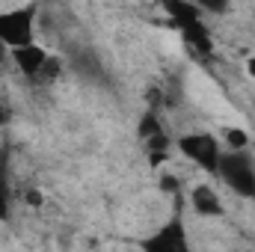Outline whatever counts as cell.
I'll list each match as a JSON object with an SVG mask.
<instances>
[{"instance_id":"1","label":"cell","mask_w":255,"mask_h":252,"mask_svg":"<svg viewBox=\"0 0 255 252\" xmlns=\"http://www.w3.org/2000/svg\"><path fill=\"white\" fill-rule=\"evenodd\" d=\"M217 172L241 196H255V172L250 166V160L241 154V148H235V154H223L220 163H217Z\"/></svg>"},{"instance_id":"2","label":"cell","mask_w":255,"mask_h":252,"mask_svg":"<svg viewBox=\"0 0 255 252\" xmlns=\"http://www.w3.org/2000/svg\"><path fill=\"white\" fill-rule=\"evenodd\" d=\"M0 39L12 48L33 42V9H18L0 15Z\"/></svg>"},{"instance_id":"3","label":"cell","mask_w":255,"mask_h":252,"mask_svg":"<svg viewBox=\"0 0 255 252\" xmlns=\"http://www.w3.org/2000/svg\"><path fill=\"white\" fill-rule=\"evenodd\" d=\"M178 148H181L190 160H196L199 166H205V169L217 172L220 148H217V139H214L211 133H187V136H181V139H178Z\"/></svg>"},{"instance_id":"4","label":"cell","mask_w":255,"mask_h":252,"mask_svg":"<svg viewBox=\"0 0 255 252\" xmlns=\"http://www.w3.org/2000/svg\"><path fill=\"white\" fill-rule=\"evenodd\" d=\"M187 244H184V235H181V223L175 220V223H169L157 238H151V241H145V250L157 252V250H184Z\"/></svg>"},{"instance_id":"5","label":"cell","mask_w":255,"mask_h":252,"mask_svg":"<svg viewBox=\"0 0 255 252\" xmlns=\"http://www.w3.org/2000/svg\"><path fill=\"white\" fill-rule=\"evenodd\" d=\"M45 51L42 48H36L33 42L30 45H21V48H15V63H18V68L24 71V74H39L42 71V65H45Z\"/></svg>"},{"instance_id":"6","label":"cell","mask_w":255,"mask_h":252,"mask_svg":"<svg viewBox=\"0 0 255 252\" xmlns=\"http://www.w3.org/2000/svg\"><path fill=\"white\" fill-rule=\"evenodd\" d=\"M163 6H166V12L172 15V24L181 30L184 24H190V21H199V9L187 3V0H163Z\"/></svg>"},{"instance_id":"7","label":"cell","mask_w":255,"mask_h":252,"mask_svg":"<svg viewBox=\"0 0 255 252\" xmlns=\"http://www.w3.org/2000/svg\"><path fill=\"white\" fill-rule=\"evenodd\" d=\"M193 208L199 211V214H208V217H214V214H220L223 208H220V199H217V193L211 187H196L193 190Z\"/></svg>"},{"instance_id":"8","label":"cell","mask_w":255,"mask_h":252,"mask_svg":"<svg viewBox=\"0 0 255 252\" xmlns=\"http://www.w3.org/2000/svg\"><path fill=\"white\" fill-rule=\"evenodd\" d=\"M181 33H184V39L190 42L193 48H199L202 54H208V51H211V39H208V30L202 27V21H190V24H184V27H181Z\"/></svg>"},{"instance_id":"9","label":"cell","mask_w":255,"mask_h":252,"mask_svg":"<svg viewBox=\"0 0 255 252\" xmlns=\"http://www.w3.org/2000/svg\"><path fill=\"white\" fill-rule=\"evenodd\" d=\"M226 139H229L232 148H247V142H250V136H247L241 127H229V130H226Z\"/></svg>"},{"instance_id":"10","label":"cell","mask_w":255,"mask_h":252,"mask_svg":"<svg viewBox=\"0 0 255 252\" xmlns=\"http://www.w3.org/2000/svg\"><path fill=\"white\" fill-rule=\"evenodd\" d=\"M154 133H160V125H157V119L151 116V113H145L142 116V122H139V136H154Z\"/></svg>"},{"instance_id":"11","label":"cell","mask_w":255,"mask_h":252,"mask_svg":"<svg viewBox=\"0 0 255 252\" xmlns=\"http://www.w3.org/2000/svg\"><path fill=\"white\" fill-rule=\"evenodd\" d=\"M193 3H199L202 9H211V12H226V6H229V0H193Z\"/></svg>"},{"instance_id":"12","label":"cell","mask_w":255,"mask_h":252,"mask_svg":"<svg viewBox=\"0 0 255 252\" xmlns=\"http://www.w3.org/2000/svg\"><path fill=\"white\" fill-rule=\"evenodd\" d=\"M6 217V181H3V172H0V220Z\"/></svg>"},{"instance_id":"13","label":"cell","mask_w":255,"mask_h":252,"mask_svg":"<svg viewBox=\"0 0 255 252\" xmlns=\"http://www.w3.org/2000/svg\"><path fill=\"white\" fill-rule=\"evenodd\" d=\"M163 190H178V181H175L172 175H166V178H163Z\"/></svg>"},{"instance_id":"14","label":"cell","mask_w":255,"mask_h":252,"mask_svg":"<svg viewBox=\"0 0 255 252\" xmlns=\"http://www.w3.org/2000/svg\"><path fill=\"white\" fill-rule=\"evenodd\" d=\"M27 202H30V205H39V202H42V193L30 190V193H27Z\"/></svg>"},{"instance_id":"15","label":"cell","mask_w":255,"mask_h":252,"mask_svg":"<svg viewBox=\"0 0 255 252\" xmlns=\"http://www.w3.org/2000/svg\"><path fill=\"white\" fill-rule=\"evenodd\" d=\"M3 57H6V42L0 39V63H3Z\"/></svg>"},{"instance_id":"16","label":"cell","mask_w":255,"mask_h":252,"mask_svg":"<svg viewBox=\"0 0 255 252\" xmlns=\"http://www.w3.org/2000/svg\"><path fill=\"white\" fill-rule=\"evenodd\" d=\"M247 68H250V74H253V77H255V57H253V60H250V63H247Z\"/></svg>"},{"instance_id":"17","label":"cell","mask_w":255,"mask_h":252,"mask_svg":"<svg viewBox=\"0 0 255 252\" xmlns=\"http://www.w3.org/2000/svg\"><path fill=\"white\" fill-rule=\"evenodd\" d=\"M3 122H6V110L0 107V125H3Z\"/></svg>"}]
</instances>
